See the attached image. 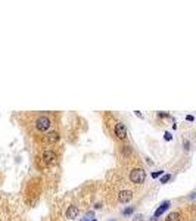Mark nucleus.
<instances>
[{
  "label": "nucleus",
  "instance_id": "6",
  "mask_svg": "<svg viewBox=\"0 0 196 221\" xmlns=\"http://www.w3.org/2000/svg\"><path fill=\"white\" fill-rule=\"evenodd\" d=\"M58 139H59V134L56 131H52L47 134V141L52 144V143H55V141H58Z\"/></svg>",
  "mask_w": 196,
  "mask_h": 221
},
{
  "label": "nucleus",
  "instance_id": "14",
  "mask_svg": "<svg viewBox=\"0 0 196 221\" xmlns=\"http://www.w3.org/2000/svg\"><path fill=\"white\" fill-rule=\"evenodd\" d=\"M142 218H143L142 215H137V217H134V221H142Z\"/></svg>",
  "mask_w": 196,
  "mask_h": 221
},
{
  "label": "nucleus",
  "instance_id": "8",
  "mask_svg": "<svg viewBox=\"0 0 196 221\" xmlns=\"http://www.w3.org/2000/svg\"><path fill=\"white\" fill-rule=\"evenodd\" d=\"M168 206H170V202H164V203H162V205L158 208L157 211H155V217H159V215H161V214H162V212H164V211H165Z\"/></svg>",
  "mask_w": 196,
  "mask_h": 221
},
{
  "label": "nucleus",
  "instance_id": "2",
  "mask_svg": "<svg viewBox=\"0 0 196 221\" xmlns=\"http://www.w3.org/2000/svg\"><path fill=\"white\" fill-rule=\"evenodd\" d=\"M36 127L39 128L40 131H46L50 127V120L47 117H40L39 120L36 121Z\"/></svg>",
  "mask_w": 196,
  "mask_h": 221
},
{
  "label": "nucleus",
  "instance_id": "9",
  "mask_svg": "<svg viewBox=\"0 0 196 221\" xmlns=\"http://www.w3.org/2000/svg\"><path fill=\"white\" fill-rule=\"evenodd\" d=\"M178 220H180V212H171L167 217V221H178Z\"/></svg>",
  "mask_w": 196,
  "mask_h": 221
},
{
  "label": "nucleus",
  "instance_id": "3",
  "mask_svg": "<svg viewBox=\"0 0 196 221\" xmlns=\"http://www.w3.org/2000/svg\"><path fill=\"white\" fill-rule=\"evenodd\" d=\"M115 136L118 139H125L127 137V128H125V125L122 123H118L115 125Z\"/></svg>",
  "mask_w": 196,
  "mask_h": 221
},
{
  "label": "nucleus",
  "instance_id": "10",
  "mask_svg": "<svg viewBox=\"0 0 196 221\" xmlns=\"http://www.w3.org/2000/svg\"><path fill=\"white\" fill-rule=\"evenodd\" d=\"M170 178H171V176H170V174H167V176H164L162 178H161V183H167Z\"/></svg>",
  "mask_w": 196,
  "mask_h": 221
},
{
  "label": "nucleus",
  "instance_id": "11",
  "mask_svg": "<svg viewBox=\"0 0 196 221\" xmlns=\"http://www.w3.org/2000/svg\"><path fill=\"white\" fill-rule=\"evenodd\" d=\"M161 174H162V171H157V173H154V174H152V177H154V178H157V177H159Z\"/></svg>",
  "mask_w": 196,
  "mask_h": 221
},
{
  "label": "nucleus",
  "instance_id": "7",
  "mask_svg": "<svg viewBox=\"0 0 196 221\" xmlns=\"http://www.w3.org/2000/svg\"><path fill=\"white\" fill-rule=\"evenodd\" d=\"M43 158L46 159V162H52V161L55 159V153H53L52 150H46V152L43 153Z\"/></svg>",
  "mask_w": 196,
  "mask_h": 221
},
{
  "label": "nucleus",
  "instance_id": "15",
  "mask_svg": "<svg viewBox=\"0 0 196 221\" xmlns=\"http://www.w3.org/2000/svg\"><path fill=\"white\" fill-rule=\"evenodd\" d=\"M91 221H96V220H91Z\"/></svg>",
  "mask_w": 196,
  "mask_h": 221
},
{
  "label": "nucleus",
  "instance_id": "12",
  "mask_svg": "<svg viewBox=\"0 0 196 221\" xmlns=\"http://www.w3.org/2000/svg\"><path fill=\"white\" fill-rule=\"evenodd\" d=\"M165 139L167 140H171V133H165Z\"/></svg>",
  "mask_w": 196,
  "mask_h": 221
},
{
  "label": "nucleus",
  "instance_id": "5",
  "mask_svg": "<svg viewBox=\"0 0 196 221\" xmlns=\"http://www.w3.org/2000/svg\"><path fill=\"white\" fill-rule=\"evenodd\" d=\"M77 215H78V208H77V206H69L68 211H67V218L74 220Z\"/></svg>",
  "mask_w": 196,
  "mask_h": 221
},
{
  "label": "nucleus",
  "instance_id": "13",
  "mask_svg": "<svg viewBox=\"0 0 196 221\" xmlns=\"http://www.w3.org/2000/svg\"><path fill=\"white\" fill-rule=\"evenodd\" d=\"M131 212H133V208H128V209L124 211V214H131Z\"/></svg>",
  "mask_w": 196,
  "mask_h": 221
},
{
  "label": "nucleus",
  "instance_id": "4",
  "mask_svg": "<svg viewBox=\"0 0 196 221\" xmlns=\"http://www.w3.org/2000/svg\"><path fill=\"white\" fill-rule=\"evenodd\" d=\"M118 199H119V202H122V203L128 202V201L131 199V192H128V190H122V192H119Z\"/></svg>",
  "mask_w": 196,
  "mask_h": 221
},
{
  "label": "nucleus",
  "instance_id": "1",
  "mask_svg": "<svg viewBox=\"0 0 196 221\" xmlns=\"http://www.w3.org/2000/svg\"><path fill=\"white\" fill-rule=\"evenodd\" d=\"M145 178H146V173H145V170H142V168H134V170L130 173V180H131V183H134V184H142V183L145 181Z\"/></svg>",
  "mask_w": 196,
  "mask_h": 221
}]
</instances>
